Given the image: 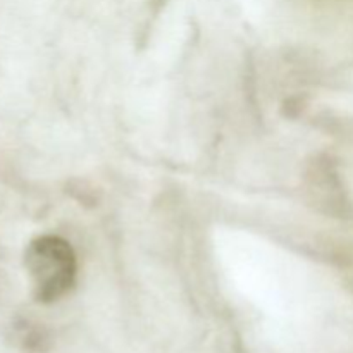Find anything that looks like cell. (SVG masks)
Wrapping results in <instances>:
<instances>
[{
  "mask_svg": "<svg viewBox=\"0 0 353 353\" xmlns=\"http://www.w3.org/2000/svg\"><path fill=\"white\" fill-rule=\"evenodd\" d=\"M26 268L33 279L34 295L43 303L61 299L74 283V254L68 241L57 236H41L31 241L26 252Z\"/></svg>",
  "mask_w": 353,
  "mask_h": 353,
  "instance_id": "cell-1",
  "label": "cell"
}]
</instances>
